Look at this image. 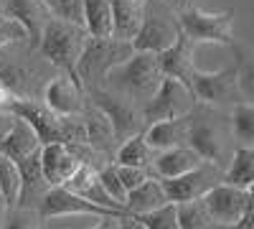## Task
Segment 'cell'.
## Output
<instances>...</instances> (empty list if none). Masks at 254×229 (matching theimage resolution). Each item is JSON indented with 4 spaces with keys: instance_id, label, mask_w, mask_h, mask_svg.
I'll list each match as a JSON object with an SVG mask.
<instances>
[{
    "instance_id": "45",
    "label": "cell",
    "mask_w": 254,
    "mask_h": 229,
    "mask_svg": "<svg viewBox=\"0 0 254 229\" xmlns=\"http://www.w3.org/2000/svg\"><path fill=\"white\" fill-rule=\"evenodd\" d=\"M249 194H254V186H252V189H249Z\"/></svg>"
},
{
    "instance_id": "25",
    "label": "cell",
    "mask_w": 254,
    "mask_h": 229,
    "mask_svg": "<svg viewBox=\"0 0 254 229\" xmlns=\"http://www.w3.org/2000/svg\"><path fill=\"white\" fill-rule=\"evenodd\" d=\"M84 31L89 38H112V3L110 0H81Z\"/></svg>"
},
{
    "instance_id": "42",
    "label": "cell",
    "mask_w": 254,
    "mask_h": 229,
    "mask_svg": "<svg viewBox=\"0 0 254 229\" xmlns=\"http://www.w3.org/2000/svg\"><path fill=\"white\" fill-rule=\"evenodd\" d=\"M163 3L178 13V10H183V8H188V5H190V0H163Z\"/></svg>"
},
{
    "instance_id": "9",
    "label": "cell",
    "mask_w": 254,
    "mask_h": 229,
    "mask_svg": "<svg viewBox=\"0 0 254 229\" xmlns=\"http://www.w3.org/2000/svg\"><path fill=\"white\" fill-rule=\"evenodd\" d=\"M188 87L193 92L196 102L203 107H224L239 102V81H237V64L219 72H201L193 69L188 79Z\"/></svg>"
},
{
    "instance_id": "41",
    "label": "cell",
    "mask_w": 254,
    "mask_h": 229,
    "mask_svg": "<svg viewBox=\"0 0 254 229\" xmlns=\"http://www.w3.org/2000/svg\"><path fill=\"white\" fill-rule=\"evenodd\" d=\"M13 102V94H10V89L3 84V81H0V110H5L8 105Z\"/></svg>"
},
{
    "instance_id": "32",
    "label": "cell",
    "mask_w": 254,
    "mask_h": 229,
    "mask_svg": "<svg viewBox=\"0 0 254 229\" xmlns=\"http://www.w3.org/2000/svg\"><path fill=\"white\" fill-rule=\"evenodd\" d=\"M41 214L31 206H8L3 229H41Z\"/></svg>"
},
{
    "instance_id": "31",
    "label": "cell",
    "mask_w": 254,
    "mask_h": 229,
    "mask_svg": "<svg viewBox=\"0 0 254 229\" xmlns=\"http://www.w3.org/2000/svg\"><path fill=\"white\" fill-rule=\"evenodd\" d=\"M140 222L145 224V229H181L178 224V212H176V204L168 201L163 206L153 212H145V214H137Z\"/></svg>"
},
{
    "instance_id": "2",
    "label": "cell",
    "mask_w": 254,
    "mask_h": 229,
    "mask_svg": "<svg viewBox=\"0 0 254 229\" xmlns=\"http://www.w3.org/2000/svg\"><path fill=\"white\" fill-rule=\"evenodd\" d=\"M87 38L89 36L84 31V26L69 23V20H61V18H49L38 41V51L44 59H49V64H54L64 74L76 76V64L81 59L84 46H87Z\"/></svg>"
},
{
    "instance_id": "24",
    "label": "cell",
    "mask_w": 254,
    "mask_h": 229,
    "mask_svg": "<svg viewBox=\"0 0 254 229\" xmlns=\"http://www.w3.org/2000/svg\"><path fill=\"white\" fill-rule=\"evenodd\" d=\"M155 148L145 140V133H137L132 138H127L117 145L115 153V163L117 165H137V168H150L153 171V158H155Z\"/></svg>"
},
{
    "instance_id": "20",
    "label": "cell",
    "mask_w": 254,
    "mask_h": 229,
    "mask_svg": "<svg viewBox=\"0 0 254 229\" xmlns=\"http://www.w3.org/2000/svg\"><path fill=\"white\" fill-rule=\"evenodd\" d=\"M112 3V38L130 41L142 23V3L140 0H110Z\"/></svg>"
},
{
    "instance_id": "8",
    "label": "cell",
    "mask_w": 254,
    "mask_h": 229,
    "mask_svg": "<svg viewBox=\"0 0 254 229\" xmlns=\"http://www.w3.org/2000/svg\"><path fill=\"white\" fill-rule=\"evenodd\" d=\"M132 54V46L127 41L117 38H87V46L81 51V59L76 64V76L84 81H104L107 72L117 67Z\"/></svg>"
},
{
    "instance_id": "44",
    "label": "cell",
    "mask_w": 254,
    "mask_h": 229,
    "mask_svg": "<svg viewBox=\"0 0 254 229\" xmlns=\"http://www.w3.org/2000/svg\"><path fill=\"white\" fill-rule=\"evenodd\" d=\"M211 229H239V224H214Z\"/></svg>"
},
{
    "instance_id": "36",
    "label": "cell",
    "mask_w": 254,
    "mask_h": 229,
    "mask_svg": "<svg viewBox=\"0 0 254 229\" xmlns=\"http://www.w3.org/2000/svg\"><path fill=\"white\" fill-rule=\"evenodd\" d=\"M117 165V163H115ZM117 176L122 181V186L127 191L135 189V186H140L142 181H147L150 176H155L150 168H137V165H117Z\"/></svg>"
},
{
    "instance_id": "3",
    "label": "cell",
    "mask_w": 254,
    "mask_h": 229,
    "mask_svg": "<svg viewBox=\"0 0 254 229\" xmlns=\"http://www.w3.org/2000/svg\"><path fill=\"white\" fill-rule=\"evenodd\" d=\"M178 28L193 44H234V10H203L198 5H188L176 13Z\"/></svg>"
},
{
    "instance_id": "43",
    "label": "cell",
    "mask_w": 254,
    "mask_h": 229,
    "mask_svg": "<svg viewBox=\"0 0 254 229\" xmlns=\"http://www.w3.org/2000/svg\"><path fill=\"white\" fill-rule=\"evenodd\" d=\"M5 214H8V204L3 201V196H0V229H3V222H5Z\"/></svg>"
},
{
    "instance_id": "39",
    "label": "cell",
    "mask_w": 254,
    "mask_h": 229,
    "mask_svg": "<svg viewBox=\"0 0 254 229\" xmlns=\"http://www.w3.org/2000/svg\"><path fill=\"white\" fill-rule=\"evenodd\" d=\"M117 229H145V224L140 222L137 214H130V217H122L117 222Z\"/></svg>"
},
{
    "instance_id": "14",
    "label": "cell",
    "mask_w": 254,
    "mask_h": 229,
    "mask_svg": "<svg viewBox=\"0 0 254 229\" xmlns=\"http://www.w3.org/2000/svg\"><path fill=\"white\" fill-rule=\"evenodd\" d=\"M186 145H190L203 160L208 163H224V148H226V140L221 135V128L206 115H201L198 105L190 112V125H188V140Z\"/></svg>"
},
{
    "instance_id": "4",
    "label": "cell",
    "mask_w": 254,
    "mask_h": 229,
    "mask_svg": "<svg viewBox=\"0 0 254 229\" xmlns=\"http://www.w3.org/2000/svg\"><path fill=\"white\" fill-rule=\"evenodd\" d=\"M178 31L181 28L173 8H168L163 0H142V23L130 46L132 51L160 54L178 38Z\"/></svg>"
},
{
    "instance_id": "16",
    "label": "cell",
    "mask_w": 254,
    "mask_h": 229,
    "mask_svg": "<svg viewBox=\"0 0 254 229\" xmlns=\"http://www.w3.org/2000/svg\"><path fill=\"white\" fill-rule=\"evenodd\" d=\"M193 51H196V44L183 31H178V38L168 49H163L158 54V64H160L163 76H173V79H181V81L188 84L190 74H193V69H196Z\"/></svg>"
},
{
    "instance_id": "12",
    "label": "cell",
    "mask_w": 254,
    "mask_h": 229,
    "mask_svg": "<svg viewBox=\"0 0 254 229\" xmlns=\"http://www.w3.org/2000/svg\"><path fill=\"white\" fill-rule=\"evenodd\" d=\"M201 199L206 204L208 217L214 219V224H239L247 209V201H249V189L219 181Z\"/></svg>"
},
{
    "instance_id": "27",
    "label": "cell",
    "mask_w": 254,
    "mask_h": 229,
    "mask_svg": "<svg viewBox=\"0 0 254 229\" xmlns=\"http://www.w3.org/2000/svg\"><path fill=\"white\" fill-rule=\"evenodd\" d=\"M229 120L237 145H254V102H234Z\"/></svg>"
},
{
    "instance_id": "18",
    "label": "cell",
    "mask_w": 254,
    "mask_h": 229,
    "mask_svg": "<svg viewBox=\"0 0 254 229\" xmlns=\"http://www.w3.org/2000/svg\"><path fill=\"white\" fill-rule=\"evenodd\" d=\"M203 158L190 148V145H176V148L158 151L153 158V173L158 178H176L201 165Z\"/></svg>"
},
{
    "instance_id": "5",
    "label": "cell",
    "mask_w": 254,
    "mask_h": 229,
    "mask_svg": "<svg viewBox=\"0 0 254 229\" xmlns=\"http://www.w3.org/2000/svg\"><path fill=\"white\" fill-rule=\"evenodd\" d=\"M38 214L44 222H54V219H64V217H94V219H104V217H127L130 212L122 209H110V206L94 204L89 199H84L81 194H74L66 186H51L44 194V199L38 201Z\"/></svg>"
},
{
    "instance_id": "23",
    "label": "cell",
    "mask_w": 254,
    "mask_h": 229,
    "mask_svg": "<svg viewBox=\"0 0 254 229\" xmlns=\"http://www.w3.org/2000/svg\"><path fill=\"white\" fill-rule=\"evenodd\" d=\"M0 151H3L5 155H10V158L18 163V160L28 158L31 153L41 151V140H38L36 130L31 128V125H28L26 120L15 117L10 133L3 138V143H0Z\"/></svg>"
},
{
    "instance_id": "33",
    "label": "cell",
    "mask_w": 254,
    "mask_h": 229,
    "mask_svg": "<svg viewBox=\"0 0 254 229\" xmlns=\"http://www.w3.org/2000/svg\"><path fill=\"white\" fill-rule=\"evenodd\" d=\"M44 5L49 8L51 18H61L69 23L84 26V3L81 0H44Z\"/></svg>"
},
{
    "instance_id": "1",
    "label": "cell",
    "mask_w": 254,
    "mask_h": 229,
    "mask_svg": "<svg viewBox=\"0 0 254 229\" xmlns=\"http://www.w3.org/2000/svg\"><path fill=\"white\" fill-rule=\"evenodd\" d=\"M163 79L158 54L150 51H132L125 61H120L117 67H112L104 76V89H110L112 94H120L130 102H147L153 97Z\"/></svg>"
},
{
    "instance_id": "46",
    "label": "cell",
    "mask_w": 254,
    "mask_h": 229,
    "mask_svg": "<svg viewBox=\"0 0 254 229\" xmlns=\"http://www.w3.org/2000/svg\"><path fill=\"white\" fill-rule=\"evenodd\" d=\"M0 8H3V5H0Z\"/></svg>"
},
{
    "instance_id": "11",
    "label": "cell",
    "mask_w": 254,
    "mask_h": 229,
    "mask_svg": "<svg viewBox=\"0 0 254 229\" xmlns=\"http://www.w3.org/2000/svg\"><path fill=\"white\" fill-rule=\"evenodd\" d=\"M160 181H163V189H165V194H168V201L181 204V201L201 199L208 189H214L219 181H224V171H221V165L203 160L201 165H196L193 171H188V173H183V176L160 178Z\"/></svg>"
},
{
    "instance_id": "28",
    "label": "cell",
    "mask_w": 254,
    "mask_h": 229,
    "mask_svg": "<svg viewBox=\"0 0 254 229\" xmlns=\"http://www.w3.org/2000/svg\"><path fill=\"white\" fill-rule=\"evenodd\" d=\"M20 186H23V178H20L18 163L10 155H5L3 151H0V196H3V201L8 206L18 204Z\"/></svg>"
},
{
    "instance_id": "29",
    "label": "cell",
    "mask_w": 254,
    "mask_h": 229,
    "mask_svg": "<svg viewBox=\"0 0 254 229\" xmlns=\"http://www.w3.org/2000/svg\"><path fill=\"white\" fill-rule=\"evenodd\" d=\"M237 54V81H239V94L249 102H254V51L242 46V44H231Z\"/></svg>"
},
{
    "instance_id": "22",
    "label": "cell",
    "mask_w": 254,
    "mask_h": 229,
    "mask_svg": "<svg viewBox=\"0 0 254 229\" xmlns=\"http://www.w3.org/2000/svg\"><path fill=\"white\" fill-rule=\"evenodd\" d=\"M81 122H84V133H87V145H92V148H97V151H107V148H112V145H117L107 115L89 99H87V105H84Z\"/></svg>"
},
{
    "instance_id": "10",
    "label": "cell",
    "mask_w": 254,
    "mask_h": 229,
    "mask_svg": "<svg viewBox=\"0 0 254 229\" xmlns=\"http://www.w3.org/2000/svg\"><path fill=\"white\" fill-rule=\"evenodd\" d=\"M89 102H94V105L107 115L117 145L122 140H127V138H132V135L145 130L142 112L135 110V102L125 99L120 94H112L110 89H92L89 92Z\"/></svg>"
},
{
    "instance_id": "30",
    "label": "cell",
    "mask_w": 254,
    "mask_h": 229,
    "mask_svg": "<svg viewBox=\"0 0 254 229\" xmlns=\"http://www.w3.org/2000/svg\"><path fill=\"white\" fill-rule=\"evenodd\" d=\"M176 212H178L181 229H211L214 227V219L208 217L203 199L181 201V204H176Z\"/></svg>"
},
{
    "instance_id": "7",
    "label": "cell",
    "mask_w": 254,
    "mask_h": 229,
    "mask_svg": "<svg viewBox=\"0 0 254 229\" xmlns=\"http://www.w3.org/2000/svg\"><path fill=\"white\" fill-rule=\"evenodd\" d=\"M8 110L26 120L31 128L36 130L41 145L46 143H71L74 135V117H59L54 115L44 102H33V99H23V97H13V102L8 105Z\"/></svg>"
},
{
    "instance_id": "26",
    "label": "cell",
    "mask_w": 254,
    "mask_h": 229,
    "mask_svg": "<svg viewBox=\"0 0 254 229\" xmlns=\"http://www.w3.org/2000/svg\"><path fill=\"white\" fill-rule=\"evenodd\" d=\"M224 181L231 186L252 189L254 186V145H237L234 155L229 160V168L224 171Z\"/></svg>"
},
{
    "instance_id": "6",
    "label": "cell",
    "mask_w": 254,
    "mask_h": 229,
    "mask_svg": "<svg viewBox=\"0 0 254 229\" xmlns=\"http://www.w3.org/2000/svg\"><path fill=\"white\" fill-rule=\"evenodd\" d=\"M198 105L190 87L181 79L173 76H163L158 89L153 92V97L142 105V122L145 128L150 122H160V120H173V117H183L190 115L193 107Z\"/></svg>"
},
{
    "instance_id": "17",
    "label": "cell",
    "mask_w": 254,
    "mask_h": 229,
    "mask_svg": "<svg viewBox=\"0 0 254 229\" xmlns=\"http://www.w3.org/2000/svg\"><path fill=\"white\" fill-rule=\"evenodd\" d=\"M3 15L15 18L20 26L28 31V41L38 44L41 33H44V26L49 23V8L44 5V0H5L3 5Z\"/></svg>"
},
{
    "instance_id": "15",
    "label": "cell",
    "mask_w": 254,
    "mask_h": 229,
    "mask_svg": "<svg viewBox=\"0 0 254 229\" xmlns=\"http://www.w3.org/2000/svg\"><path fill=\"white\" fill-rule=\"evenodd\" d=\"M79 155L66 143H46L41 145V171L49 186H66V181L79 168Z\"/></svg>"
},
{
    "instance_id": "19",
    "label": "cell",
    "mask_w": 254,
    "mask_h": 229,
    "mask_svg": "<svg viewBox=\"0 0 254 229\" xmlns=\"http://www.w3.org/2000/svg\"><path fill=\"white\" fill-rule=\"evenodd\" d=\"M188 125H190V115H183V117H173V120L150 122L142 133H145V140L155 151H165V148H176V145H186Z\"/></svg>"
},
{
    "instance_id": "37",
    "label": "cell",
    "mask_w": 254,
    "mask_h": 229,
    "mask_svg": "<svg viewBox=\"0 0 254 229\" xmlns=\"http://www.w3.org/2000/svg\"><path fill=\"white\" fill-rule=\"evenodd\" d=\"M13 122H15V115H13L8 107H5V110H0V143H3V138L10 133Z\"/></svg>"
},
{
    "instance_id": "35",
    "label": "cell",
    "mask_w": 254,
    "mask_h": 229,
    "mask_svg": "<svg viewBox=\"0 0 254 229\" xmlns=\"http://www.w3.org/2000/svg\"><path fill=\"white\" fill-rule=\"evenodd\" d=\"M23 38H28V31L20 26L15 18L0 15V49L15 44V41H23Z\"/></svg>"
},
{
    "instance_id": "40",
    "label": "cell",
    "mask_w": 254,
    "mask_h": 229,
    "mask_svg": "<svg viewBox=\"0 0 254 229\" xmlns=\"http://www.w3.org/2000/svg\"><path fill=\"white\" fill-rule=\"evenodd\" d=\"M130 217V214H127ZM122 217H104V219H99V224L97 227H92V229H117V222H120Z\"/></svg>"
},
{
    "instance_id": "13",
    "label": "cell",
    "mask_w": 254,
    "mask_h": 229,
    "mask_svg": "<svg viewBox=\"0 0 254 229\" xmlns=\"http://www.w3.org/2000/svg\"><path fill=\"white\" fill-rule=\"evenodd\" d=\"M44 105L59 117H79L87 105V89L79 81V76H54L44 89Z\"/></svg>"
},
{
    "instance_id": "47",
    "label": "cell",
    "mask_w": 254,
    "mask_h": 229,
    "mask_svg": "<svg viewBox=\"0 0 254 229\" xmlns=\"http://www.w3.org/2000/svg\"><path fill=\"white\" fill-rule=\"evenodd\" d=\"M140 3H142V0H140Z\"/></svg>"
},
{
    "instance_id": "34",
    "label": "cell",
    "mask_w": 254,
    "mask_h": 229,
    "mask_svg": "<svg viewBox=\"0 0 254 229\" xmlns=\"http://www.w3.org/2000/svg\"><path fill=\"white\" fill-rule=\"evenodd\" d=\"M97 176H99V183H102L104 194H107L112 201H117L120 206H125L127 189L122 186V181H120V176H117V165H115V163L104 165V168H99V171H97Z\"/></svg>"
},
{
    "instance_id": "21",
    "label": "cell",
    "mask_w": 254,
    "mask_h": 229,
    "mask_svg": "<svg viewBox=\"0 0 254 229\" xmlns=\"http://www.w3.org/2000/svg\"><path fill=\"white\" fill-rule=\"evenodd\" d=\"M163 204H168V194L163 189V181L158 176H150L140 186H135V189L127 191L125 209L130 214H145V212L158 209V206H163Z\"/></svg>"
},
{
    "instance_id": "38",
    "label": "cell",
    "mask_w": 254,
    "mask_h": 229,
    "mask_svg": "<svg viewBox=\"0 0 254 229\" xmlns=\"http://www.w3.org/2000/svg\"><path fill=\"white\" fill-rule=\"evenodd\" d=\"M239 229H254V194H249V201H247L244 217L239 222Z\"/></svg>"
}]
</instances>
